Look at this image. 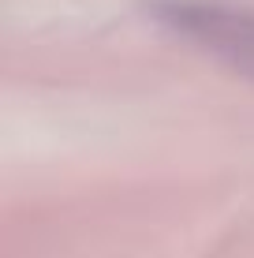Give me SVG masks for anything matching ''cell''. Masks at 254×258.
Wrapping results in <instances>:
<instances>
[{
    "label": "cell",
    "instance_id": "1",
    "mask_svg": "<svg viewBox=\"0 0 254 258\" xmlns=\"http://www.w3.org/2000/svg\"><path fill=\"white\" fill-rule=\"evenodd\" d=\"M150 15L176 38L235 68H254V8L228 0H153Z\"/></svg>",
    "mask_w": 254,
    "mask_h": 258
}]
</instances>
